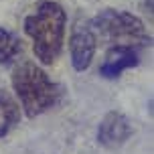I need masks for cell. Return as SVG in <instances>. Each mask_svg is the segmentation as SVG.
Listing matches in <instances>:
<instances>
[{"label": "cell", "mask_w": 154, "mask_h": 154, "mask_svg": "<svg viewBox=\"0 0 154 154\" xmlns=\"http://www.w3.org/2000/svg\"><path fill=\"white\" fill-rule=\"evenodd\" d=\"M67 12L55 0H43L23 23L24 35L32 41V53L41 65H53L63 51Z\"/></svg>", "instance_id": "1"}, {"label": "cell", "mask_w": 154, "mask_h": 154, "mask_svg": "<svg viewBox=\"0 0 154 154\" xmlns=\"http://www.w3.org/2000/svg\"><path fill=\"white\" fill-rule=\"evenodd\" d=\"M95 49H97V38L89 26V20H77L69 35V57L73 69L79 73L89 69L95 57Z\"/></svg>", "instance_id": "4"}, {"label": "cell", "mask_w": 154, "mask_h": 154, "mask_svg": "<svg viewBox=\"0 0 154 154\" xmlns=\"http://www.w3.org/2000/svg\"><path fill=\"white\" fill-rule=\"evenodd\" d=\"M138 63H140L138 47L112 45L108 51H106V55H103L97 73H100L101 77H106V79H118L124 71L136 67Z\"/></svg>", "instance_id": "6"}, {"label": "cell", "mask_w": 154, "mask_h": 154, "mask_svg": "<svg viewBox=\"0 0 154 154\" xmlns=\"http://www.w3.org/2000/svg\"><path fill=\"white\" fill-rule=\"evenodd\" d=\"M20 122V108L16 100L6 91L0 89V138L8 136Z\"/></svg>", "instance_id": "7"}, {"label": "cell", "mask_w": 154, "mask_h": 154, "mask_svg": "<svg viewBox=\"0 0 154 154\" xmlns=\"http://www.w3.org/2000/svg\"><path fill=\"white\" fill-rule=\"evenodd\" d=\"M23 53V41L12 31L0 26V65H12Z\"/></svg>", "instance_id": "8"}, {"label": "cell", "mask_w": 154, "mask_h": 154, "mask_svg": "<svg viewBox=\"0 0 154 154\" xmlns=\"http://www.w3.org/2000/svg\"><path fill=\"white\" fill-rule=\"evenodd\" d=\"M10 81L26 118H37L53 109L65 97V87L53 81L35 61H23L16 65Z\"/></svg>", "instance_id": "2"}, {"label": "cell", "mask_w": 154, "mask_h": 154, "mask_svg": "<svg viewBox=\"0 0 154 154\" xmlns=\"http://www.w3.org/2000/svg\"><path fill=\"white\" fill-rule=\"evenodd\" d=\"M132 124L122 112H108L97 126V144L108 150L124 146L132 138Z\"/></svg>", "instance_id": "5"}, {"label": "cell", "mask_w": 154, "mask_h": 154, "mask_svg": "<svg viewBox=\"0 0 154 154\" xmlns=\"http://www.w3.org/2000/svg\"><path fill=\"white\" fill-rule=\"evenodd\" d=\"M95 38H103L114 45L132 47H150L152 38L146 32L142 18L120 8H103L89 20Z\"/></svg>", "instance_id": "3"}, {"label": "cell", "mask_w": 154, "mask_h": 154, "mask_svg": "<svg viewBox=\"0 0 154 154\" xmlns=\"http://www.w3.org/2000/svg\"><path fill=\"white\" fill-rule=\"evenodd\" d=\"M146 10L152 14V0H146Z\"/></svg>", "instance_id": "9"}]
</instances>
